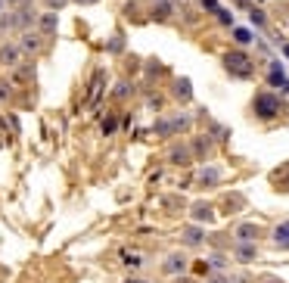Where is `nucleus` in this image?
Masks as SVG:
<instances>
[{"instance_id":"obj_1","label":"nucleus","mask_w":289,"mask_h":283,"mask_svg":"<svg viewBox=\"0 0 289 283\" xmlns=\"http://www.w3.org/2000/svg\"><path fill=\"white\" fill-rule=\"evenodd\" d=\"M221 66L227 69V75L242 78V81H249V78L255 75V62H252V56H249V53H242V50H227V53L221 56Z\"/></svg>"},{"instance_id":"obj_2","label":"nucleus","mask_w":289,"mask_h":283,"mask_svg":"<svg viewBox=\"0 0 289 283\" xmlns=\"http://www.w3.org/2000/svg\"><path fill=\"white\" fill-rule=\"evenodd\" d=\"M280 109H283V103H280V97H277V94L264 91V94H258V97H255V115H258V118L271 121V118H277V115H280Z\"/></svg>"},{"instance_id":"obj_3","label":"nucleus","mask_w":289,"mask_h":283,"mask_svg":"<svg viewBox=\"0 0 289 283\" xmlns=\"http://www.w3.org/2000/svg\"><path fill=\"white\" fill-rule=\"evenodd\" d=\"M268 84H274V88H286V84H289V78L283 75V66H280L277 59H274L271 69H268Z\"/></svg>"},{"instance_id":"obj_4","label":"nucleus","mask_w":289,"mask_h":283,"mask_svg":"<svg viewBox=\"0 0 289 283\" xmlns=\"http://www.w3.org/2000/svg\"><path fill=\"white\" fill-rule=\"evenodd\" d=\"M19 56H22V47H16V44H4V47H0V62H4V66H19Z\"/></svg>"},{"instance_id":"obj_5","label":"nucleus","mask_w":289,"mask_h":283,"mask_svg":"<svg viewBox=\"0 0 289 283\" xmlns=\"http://www.w3.org/2000/svg\"><path fill=\"white\" fill-rule=\"evenodd\" d=\"M181 240L187 243V246H202V243H205V233H202V227H184Z\"/></svg>"},{"instance_id":"obj_6","label":"nucleus","mask_w":289,"mask_h":283,"mask_svg":"<svg viewBox=\"0 0 289 283\" xmlns=\"http://www.w3.org/2000/svg\"><path fill=\"white\" fill-rule=\"evenodd\" d=\"M184 268H187V258L184 255H168V258L162 262V271L165 274H181Z\"/></svg>"},{"instance_id":"obj_7","label":"nucleus","mask_w":289,"mask_h":283,"mask_svg":"<svg viewBox=\"0 0 289 283\" xmlns=\"http://www.w3.org/2000/svg\"><path fill=\"white\" fill-rule=\"evenodd\" d=\"M218 181H221V171H218L215 165H209V168L199 171V184H202V187H215Z\"/></svg>"},{"instance_id":"obj_8","label":"nucleus","mask_w":289,"mask_h":283,"mask_svg":"<svg viewBox=\"0 0 289 283\" xmlns=\"http://www.w3.org/2000/svg\"><path fill=\"white\" fill-rule=\"evenodd\" d=\"M274 243L280 249H289V221H283V224L274 227Z\"/></svg>"},{"instance_id":"obj_9","label":"nucleus","mask_w":289,"mask_h":283,"mask_svg":"<svg viewBox=\"0 0 289 283\" xmlns=\"http://www.w3.org/2000/svg\"><path fill=\"white\" fill-rule=\"evenodd\" d=\"M174 97H177L181 103H187V100L193 97V88H190L187 78H177V81H174Z\"/></svg>"},{"instance_id":"obj_10","label":"nucleus","mask_w":289,"mask_h":283,"mask_svg":"<svg viewBox=\"0 0 289 283\" xmlns=\"http://www.w3.org/2000/svg\"><path fill=\"white\" fill-rule=\"evenodd\" d=\"M22 50H28V53H37V50H40V37H37L34 31H25V37H22Z\"/></svg>"},{"instance_id":"obj_11","label":"nucleus","mask_w":289,"mask_h":283,"mask_svg":"<svg viewBox=\"0 0 289 283\" xmlns=\"http://www.w3.org/2000/svg\"><path fill=\"white\" fill-rule=\"evenodd\" d=\"M236 236H239V243H252V240L258 236V227H255V224H239Z\"/></svg>"},{"instance_id":"obj_12","label":"nucleus","mask_w":289,"mask_h":283,"mask_svg":"<svg viewBox=\"0 0 289 283\" xmlns=\"http://www.w3.org/2000/svg\"><path fill=\"white\" fill-rule=\"evenodd\" d=\"M193 218H199V221H215V212H212V206L199 202V206H193Z\"/></svg>"},{"instance_id":"obj_13","label":"nucleus","mask_w":289,"mask_h":283,"mask_svg":"<svg viewBox=\"0 0 289 283\" xmlns=\"http://www.w3.org/2000/svg\"><path fill=\"white\" fill-rule=\"evenodd\" d=\"M233 40H236V44H252V40H255V34H252L249 28L236 25V28H233Z\"/></svg>"},{"instance_id":"obj_14","label":"nucleus","mask_w":289,"mask_h":283,"mask_svg":"<svg viewBox=\"0 0 289 283\" xmlns=\"http://www.w3.org/2000/svg\"><path fill=\"white\" fill-rule=\"evenodd\" d=\"M236 258L239 262H252L255 258V246H252V243H239V246H236Z\"/></svg>"},{"instance_id":"obj_15","label":"nucleus","mask_w":289,"mask_h":283,"mask_svg":"<svg viewBox=\"0 0 289 283\" xmlns=\"http://www.w3.org/2000/svg\"><path fill=\"white\" fill-rule=\"evenodd\" d=\"M103 81H106V72H97V75H94V84H91V103L100 97V91H103Z\"/></svg>"},{"instance_id":"obj_16","label":"nucleus","mask_w":289,"mask_h":283,"mask_svg":"<svg viewBox=\"0 0 289 283\" xmlns=\"http://www.w3.org/2000/svg\"><path fill=\"white\" fill-rule=\"evenodd\" d=\"M171 162L187 165V162H190V149H187V146H174V149H171Z\"/></svg>"},{"instance_id":"obj_17","label":"nucleus","mask_w":289,"mask_h":283,"mask_svg":"<svg viewBox=\"0 0 289 283\" xmlns=\"http://www.w3.org/2000/svg\"><path fill=\"white\" fill-rule=\"evenodd\" d=\"M171 16V0H159L155 4V19H168Z\"/></svg>"},{"instance_id":"obj_18","label":"nucleus","mask_w":289,"mask_h":283,"mask_svg":"<svg viewBox=\"0 0 289 283\" xmlns=\"http://www.w3.org/2000/svg\"><path fill=\"white\" fill-rule=\"evenodd\" d=\"M40 28H44L47 34H53V31H56V16H53V13H47L44 19H40Z\"/></svg>"},{"instance_id":"obj_19","label":"nucleus","mask_w":289,"mask_h":283,"mask_svg":"<svg viewBox=\"0 0 289 283\" xmlns=\"http://www.w3.org/2000/svg\"><path fill=\"white\" fill-rule=\"evenodd\" d=\"M34 78V66H22L16 69V81H31Z\"/></svg>"},{"instance_id":"obj_20","label":"nucleus","mask_w":289,"mask_h":283,"mask_svg":"<svg viewBox=\"0 0 289 283\" xmlns=\"http://www.w3.org/2000/svg\"><path fill=\"white\" fill-rule=\"evenodd\" d=\"M209 265H212V268H224L227 262H224V255H221V252H212V258H209Z\"/></svg>"},{"instance_id":"obj_21","label":"nucleus","mask_w":289,"mask_h":283,"mask_svg":"<svg viewBox=\"0 0 289 283\" xmlns=\"http://www.w3.org/2000/svg\"><path fill=\"white\" fill-rule=\"evenodd\" d=\"M215 16H218V22H221V25H230V22H233V16H230L227 10H218Z\"/></svg>"},{"instance_id":"obj_22","label":"nucleus","mask_w":289,"mask_h":283,"mask_svg":"<svg viewBox=\"0 0 289 283\" xmlns=\"http://www.w3.org/2000/svg\"><path fill=\"white\" fill-rule=\"evenodd\" d=\"M115 128H118V121H115V118H106V121H103V134H112Z\"/></svg>"},{"instance_id":"obj_23","label":"nucleus","mask_w":289,"mask_h":283,"mask_svg":"<svg viewBox=\"0 0 289 283\" xmlns=\"http://www.w3.org/2000/svg\"><path fill=\"white\" fill-rule=\"evenodd\" d=\"M249 13H252V22H255V25H264V13H261V10H255V7H252Z\"/></svg>"},{"instance_id":"obj_24","label":"nucleus","mask_w":289,"mask_h":283,"mask_svg":"<svg viewBox=\"0 0 289 283\" xmlns=\"http://www.w3.org/2000/svg\"><path fill=\"white\" fill-rule=\"evenodd\" d=\"M202 7L209 10V13H218V10H221V7H218V0H202Z\"/></svg>"},{"instance_id":"obj_25","label":"nucleus","mask_w":289,"mask_h":283,"mask_svg":"<svg viewBox=\"0 0 289 283\" xmlns=\"http://www.w3.org/2000/svg\"><path fill=\"white\" fill-rule=\"evenodd\" d=\"M128 94H131V88H128V84H125V81H121V84H118V88H115V97H128Z\"/></svg>"},{"instance_id":"obj_26","label":"nucleus","mask_w":289,"mask_h":283,"mask_svg":"<svg viewBox=\"0 0 289 283\" xmlns=\"http://www.w3.org/2000/svg\"><path fill=\"white\" fill-rule=\"evenodd\" d=\"M125 265H143V258L134 255V252H128V255H125Z\"/></svg>"},{"instance_id":"obj_27","label":"nucleus","mask_w":289,"mask_h":283,"mask_svg":"<svg viewBox=\"0 0 289 283\" xmlns=\"http://www.w3.org/2000/svg\"><path fill=\"white\" fill-rule=\"evenodd\" d=\"M112 50H121V47H125V40H121V37H112V44H109Z\"/></svg>"},{"instance_id":"obj_28","label":"nucleus","mask_w":289,"mask_h":283,"mask_svg":"<svg viewBox=\"0 0 289 283\" xmlns=\"http://www.w3.org/2000/svg\"><path fill=\"white\" fill-rule=\"evenodd\" d=\"M47 4H50V10H56V7H62V4H65V0H47Z\"/></svg>"},{"instance_id":"obj_29","label":"nucleus","mask_w":289,"mask_h":283,"mask_svg":"<svg viewBox=\"0 0 289 283\" xmlns=\"http://www.w3.org/2000/svg\"><path fill=\"white\" fill-rule=\"evenodd\" d=\"M209 283H230V280H227V277H221V274H218V277H212V280H209Z\"/></svg>"},{"instance_id":"obj_30","label":"nucleus","mask_w":289,"mask_h":283,"mask_svg":"<svg viewBox=\"0 0 289 283\" xmlns=\"http://www.w3.org/2000/svg\"><path fill=\"white\" fill-rule=\"evenodd\" d=\"M75 4H97V0H75Z\"/></svg>"},{"instance_id":"obj_31","label":"nucleus","mask_w":289,"mask_h":283,"mask_svg":"<svg viewBox=\"0 0 289 283\" xmlns=\"http://www.w3.org/2000/svg\"><path fill=\"white\" fill-rule=\"evenodd\" d=\"M283 53H286V56H289V44H283Z\"/></svg>"},{"instance_id":"obj_32","label":"nucleus","mask_w":289,"mask_h":283,"mask_svg":"<svg viewBox=\"0 0 289 283\" xmlns=\"http://www.w3.org/2000/svg\"><path fill=\"white\" fill-rule=\"evenodd\" d=\"M261 283H280V280H261Z\"/></svg>"},{"instance_id":"obj_33","label":"nucleus","mask_w":289,"mask_h":283,"mask_svg":"<svg viewBox=\"0 0 289 283\" xmlns=\"http://www.w3.org/2000/svg\"><path fill=\"white\" fill-rule=\"evenodd\" d=\"M0 7H4V4H0Z\"/></svg>"}]
</instances>
